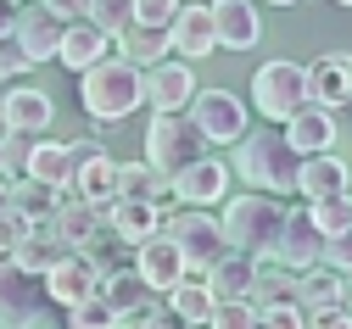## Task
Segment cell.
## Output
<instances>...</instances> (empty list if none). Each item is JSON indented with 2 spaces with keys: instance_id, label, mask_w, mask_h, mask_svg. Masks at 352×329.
Listing matches in <instances>:
<instances>
[{
  "instance_id": "d6986e66",
  "label": "cell",
  "mask_w": 352,
  "mask_h": 329,
  "mask_svg": "<svg viewBox=\"0 0 352 329\" xmlns=\"http://www.w3.org/2000/svg\"><path fill=\"white\" fill-rule=\"evenodd\" d=\"M212 34H218V51H252L263 39V17L252 0H212Z\"/></svg>"
},
{
  "instance_id": "836d02e7",
  "label": "cell",
  "mask_w": 352,
  "mask_h": 329,
  "mask_svg": "<svg viewBox=\"0 0 352 329\" xmlns=\"http://www.w3.org/2000/svg\"><path fill=\"white\" fill-rule=\"evenodd\" d=\"M285 302H296V273H291V268H269V273L257 268V279H252V307H285Z\"/></svg>"
},
{
  "instance_id": "484cf974",
  "label": "cell",
  "mask_w": 352,
  "mask_h": 329,
  "mask_svg": "<svg viewBox=\"0 0 352 329\" xmlns=\"http://www.w3.org/2000/svg\"><path fill=\"white\" fill-rule=\"evenodd\" d=\"M67 196H78V201H90V207L107 212L118 201V162L107 151H96L90 162H78V173L67 179Z\"/></svg>"
},
{
  "instance_id": "db71d44e",
  "label": "cell",
  "mask_w": 352,
  "mask_h": 329,
  "mask_svg": "<svg viewBox=\"0 0 352 329\" xmlns=\"http://www.w3.org/2000/svg\"><path fill=\"white\" fill-rule=\"evenodd\" d=\"M346 106H352V84H346Z\"/></svg>"
},
{
  "instance_id": "60d3db41",
  "label": "cell",
  "mask_w": 352,
  "mask_h": 329,
  "mask_svg": "<svg viewBox=\"0 0 352 329\" xmlns=\"http://www.w3.org/2000/svg\"><path fill=\"white\" fill-rule=\"evenodd\" d=\"M324 268H336V273H352V229H341V234H324V257H319Z\"/></svg>"
},
{
  "instance_id": "1f68e13d",
  "label": "cell",
  "mask_w": 352,
  "mask_h": 329,
  "mask_svg": "<svg viewBox=\"0 0 352 329\" xmlns=\"http://www.w3.org/2000/svg\"><path fill=\"white\" fill-rule=\"evenodd\" d=\"M168 179L151 162H118V201H162Z\"/></svg>"
},
{
  "instance_id": "52a82bcc",
  "label": "cell",
  "mask_w": 352,
  "mask_h": 329,
  "mask_svg": "<svg viewBox=\"0 0 352 329\" xmlns=\"http://www.w3.org/2000/svg\"><path fill=\"white\" fill-rule=\"evenodd\" d=\"M296 106H307V67H296L291 56L263 62L252 73V112L269 123H285Z\"/></svg>"
},
{
  "instance_id": "ffe728a7",
  "label": "cell",
  "mask_w": 352,
  "mask_h": 329,
  "mask_svg": "<svg viewBox=\"0 0 352 329\" xmlns=\"http://www.w3.org/2000/svg\"><path fill=\"white\" fill-rule=\"evenodd\" d=\"M280 134L291 139L302 157H314V151H336V112L307 101V106H296V112L280 123Z\"/></svg>"
},
{
  "instance_id": "e575fe53",
  "label": "cell",
  "mask_w": 352,
  "mask_h": 329,
  "mask_svg": "<svg viewBox=\"0 0 352 329\" xmlns=\"http://www.w3.org/2000/svg\"><path fill=\"white\" fill-rule=\"evenodd\" d=\"M67 329H123V318H118V307L96 291V296H84V302L67 307Z\"/></svg>"
},
{
  "instance_id": "8fae6325",
  "label": "cell",
  "mask_w": 352,
  "mask_h": 329,
  "mask_svg": "<svg viewBox=\"0 0 352 329\" xmlns=\"http://www.w3.org/2000/svg\"><path fill=\"white\" fill-rule=\"evenodd\" d=\"M324 257V229L314 223V212H285V223H280V240H274V262L280 268H291V273H302V268H314Z\"/></svg>"
},
{
  "instance_id": "277c9868",
  "label": "cell",
  "mask_w": 352,
  "mask_h": 329,
  "mask_svg": "<svg viewBox=\"0 0 352 329\" xmlns=\"http://www.w3.org/2000/svg\"><path fill=\"white\" fill-rule=\"evenodd\" d=\"M196 157H207V134L196 128V117L190 112H151V123H146V162L162 179H173Z\"/></svg>"
},
{
  "instance_id": "9c48e42d",
  "label": "cell",
  "mask_w": 352,
  "mask_h": 329,
  "mask_svg": "<svg viewBox=\"0 0 352 329\" xmlns=\"http://www.w3.org/2000/svg\"><path fill=\"white\" fill-rule=\"evenodd\" d=\"M185 112L207 134V146H235V139L246 134V101L230 95V89H196V101Z\"/></svg>"
},
{
  "instance_id": "bcb514c9",
  "label": "cell",
  "mask_w": 352,
  "mask_h": 329,
  "mask_svg": "<svg viewBox=\"0 0 352 329\" xmlns=\"http://www.w3.org/2000/svg\"><path fill=\"white\" fill-rule=\"evenodd\" d=\"M23 223H28V218H23L17 207H0V251H12V246H17V234H23Z\"/></svg>"
},
{
  "instance_id": "44dd1931",
  "label": "cell",
  "mask_w": 352,
  "mask_h": 329,
  "mask_svg": "<svg viewBox=\"0 0 352 329\" xmlns=\"http://www.w3.org/2000/svg\"><path fill=\"white\" fill-rule=\"evenodd\" d=\"M101 207H90V201H78V196H67V190H56V207H51V229H56V240L62 246H90L96 234H101Z\"/></svg>"
},
{
  "instance_id": "ab89813d",
  "label": "cell",
  "mask_w": 352,
  "mask_h": 329,
  "mask_svg": "<svg viewBox=\"0 0 352 329\" xmlns=\"http://www.w3.org/2000/svg\"><path fill=\"white\" fill-rule=\"evenodd\" d=\"M129 329H190V324L173 313L168 302H151L146 313H135V318H129Z\"/></svg>"
},
{
  "instance_id": "f6af8a7d",
  "label": "cell",
  "mask_w": 352,
  "mask_h": 329,
  "mask_svg": "<svg viewBox=\"0 0 352 329\" xmlns=\"http://www.w3.org/2000/svg\"><path fill=\"white\" fill-rule=\"evenodd\" d=\"M307 329H352L346 302H341V307H319V313H307Z\"/></svg>"
},
{
  "instance_id": "74e56055",
  "label": "cell",
  "mask_w": 352,
  "mask_h": 329,
  "mask_svg": "<svg viewBox=\"0 0 352 329\" xmlns=\"http://www.w3.org/2000/svg\"><path fill=\"white\" fill-rule=\"evenodd\" d=\"M90 23L107 28V34L129 28V23H135V0H90Z\"/></svg>"
},
{
  "instance_id": "5bb4252c",
  "label": "cell",
  "mask_w": 352,
  "mask_h": 329,
  "mask_svg": "<svg viewBox=\"0 0 352 329\" xmlns=\"http://www.w3.org/2000/svg\"><path fill=\"white\" fill-rule=\"evenodd\" d=\"M168 51L179 56V62H207L212 51H218V34H212V12L207 6H179L173 12V23H168Z\"/></svg>"
},
{
  "instance_id": "4fadbf2b",
  "label": "cell",
  "mask_w": 352,
  "mask_h": 329,
  "mask_svg": "<svg viewBox=\"0 0 352 329\" xmlns=\"http://www.w3.org/2000/svg\"><path fill=\"white\" fill-rule=\"evenodd\" d=\"M0 123L12 134H45L56 123V101L39 84H12L6 95H0Z\"/></svg>"
},
{
  "instance_id": "9f6ffc18",
  "label": "cell",
  "mask_w": 352,
  "mask_h": 329,
  "mask_svg": "<svg viewBox=\"0 0 352 329\" xmlns=\"http://www.w3.org/2000/svg\"><path fill=\"white\" fill-rule=\"evenodd\" d=\"M34 329H51V324H34Z\"/></svg>"
},
{
  "instance_id": "f5cc1de1",
  "label": "cell",
  "mask_w": 352,
  "mask_h": 329,
  "mask_svg": "<svg viewBox=\"0 0 352 329\" xmlns=\"http://www.w3.org/2000/svg\"><path fill=\"white\" fill-rule=\"evenodd\" d=\"M346 313H352V285H346Z\"/></svg>"
},
{
  "instance_id": "8992f818",
  "label": "cell",
  "mask_w": 352,
  "mask_h": 329,
  "mask_svg": "<svg viewBox=\"0 0 352 329\" xmlns=\"http://www.w3.org/2000/svg\"><path fill=\"white\" fill-rule=\"evenodd\" d=\"M162 234L185 251V268H190V273H207L218 257L230 251L224 223L212 218V207H179V212H162Z\"/></svg>"
},
{
  "instance_id": "f35d334b",
  "label": "cell",
  "mask_w": 352,
  "mask_h": 329,
  "mask_svg": "<svg viewBox=\"0 0 352 329\" xmlns=\"http://www.w3.org/2000/svg\"><path fill=\"white\" fill-rule=\"evenodd\" d=\"M257 329H307V307L285 302V307H257Z\"/></svg>"
},
{
  "instance_id": "83f0119b",
  "label": "cell",
  "mask_w": 352,
  "mask_h": 329,
  "mask_svg": "<svg viewBox=\"0 0 352 329\" xmlns=\"http://www.w3.org/2000/svg\"><path fill=\"white\" fill-rule=\"evenodd\" d=\"M112 39H118V56L135 62V67H157L162 56H173V51H168V28H151V23H129V28H118Z\"/></svg>"
},
{
  "instance_id": "4316f807",
  "label": "cell",
  "mask_w": 352,
  "mask_h": 329,
  "mask_svg": "<svg viewBox=\"0 0 352 329\" xmlns=\"http://www.w3.org/2000/svg\"><path fill=\"white\" fill-rule=\"evenodd\" d=\"M101 296L118 307V318H123V324L135 318V313H146V307L157 302V291H151L146 279L135 273V262H129V268H112V273H101Z\"/></svg>"
},
{
  "instance_id": "2e32d148",
  "label": "cell",
  "mask_w": 352,
  "mask_h": 329,
  "mask_svg": "<svg viewBox=\"0 0 352 329\" xmlns=\"http://www.w3.org/2000/svg\"><path fill=\"white\" fill-rule=\"evenodd\" d=\"M135 273L146 279V285H151L157 296H168V291L179 285V279H185L190 268H185V251H179V246H173L168 234L157 229L151 240H140V246H135Z\"/></svg>"
},
{
  "instance_id": "6da1fadb",
  "label": "cell",
  "mask_w": 352,
  "mask_h": 329,
  "mask_svg": "<svg viewBox=\"0 0 352 329\" xmlns=\"http://www.w3.org/2000/svg\"><path fill=\"white\" fill-rule=\"evenodd\" d=\"M296 168H302V151L274 128H257V134L246 128L230 157V173L246 179V190H269V196H296Z\"/></svg>"
},
{
  "instance_id": "816d5d0a",
  "label": "cell",
  "mask_w": 352,
  "mask_h": 329,
  "mask_svg": "<svg viewBox=\"0 0 352 329\" xmlns=\"http://www.w3.org/2000/svg\"><path fill=\"white\" fill-rule=\"evenodd\" d=\"M269 6H302V0H269Z\"/></svg>"
},
{
  "instance_id": "f1b7e54d",
  "label": "cell",
  "mask_w": 352,
  "mask_h": 329,
  "mask_svg": "<svg viewBox=\"0 0 352 329\" xmlns=\"http://www.w3.org/2000/svg\"><path fill=\"white\" fill-rule=\"evenodd\" d=\"M257 257L252 251H224V257H218L212 268H207V285H212V296H252V279H257Z\"/></svg>"
},
{
  "instance_id": "7c38bea8",
  "label": "cell",
  "mask_w": 352,
  "mask_h": 329,
  "mask_svg": "<svg viewBox=\"0 0 352 329\" xmlns=\"http://www.w3.org/2000/svg\"><path fill=\"white\" fill-rule=\"evenodd\" d=\"M168 196L179 201V207H212V201L230 196V168L212 162V157H196L190 168H179V173L168 179Z\"/></svg>"
},
{
  "instance_id": "5b68a950",
  "label": "cell",
  "mask_w": 352,
  "mask_h": 329,
  "mask_svg": "<svg viewBox=\"0 0 352 329\" xmlns=\"http://www.w3.org/2000/svg\"><path fill=\"white\" fill-rule=\"evenodd\" d=\"M51 291H45V273H28L23 262H12L0 251V329H34L51 318Z\"/></svg>"
},
{
  "instance_id": "cb8c5ba5",
  "label": "cell",
  "mask_w": 352,
  "mask_h": 329,
  "mask_svg": "<svg viewBox=\"0 0 352 329\" xmlns=\"http://www.w3.org/2000/svg\"><path fill=\"white\" fill-rule=\"evenodd\" d=\"M101 218H107V229L118 234V240L135 251L140 240H151V234L162 229V201H112Z\"/></svg>"
},
{
  "instance_id": "c3c4849f",
  "label": "cell",
  "mask_w": 352,
  "mask_h": 329,
  "mask_svg": "<svg viewBox=\"0 0 352 329\" xmlns=\"http://www.w3.org/2000/svg\"><path fill=\"white\" fill-rule=\"evenodd\" d=\"M17 6H23V0H0V39H12V23H17Z\"/></svg>"
},
{
  "instance_id": "30bf717a",
  "label": "cell",
  "mask_w": 352,
  "mask_h": 329,
  "mask_svg": "<svg viewBox=\"0 0 352 329\" xmlns=\"http://www.w3.org/2000/svg\"><path fill=\"white\" fill-rule=\"evenodd\" d=\"M62 17L45 6V0H23L17 6V23H12V39L28 62H56V45H62Z\"/></svg>"
},
{
  "instance_id": "681fc988",
  "label": "cell",
  "mask_w": 352,
  "mask_h": 329,
  "mask_svg": "<svg viewBox=\"0 0 352 329\" xmlns=\"http://www.w3.org/2000/svg\"><path fill=\"white\" fill-rule=\"evenodd\" d=\"M0 173H6V134H0ZM12 179V173H6Z\"/></svg>"
},
{
  "instance_id": "9a60e30c",
  "label": "cell",
  "mask_w": 352,
  "mask_h": 329,
  "mask_svg": "<svg viewBox=\"0 0 352 329\" xmlns=\"http://www.w3.org/2000/svg\"><path fill=\"white\" fill-rule=\"evenodd\" d=\"M45 291H51L56 307H73V302H84V296L101 291V268L84 257V251H62V257L45 268Z\"/></svg>"
},
{
  "instance_id": "d6a6232c",
  "label": "cell",
  "mask_w": 352,
  "mask_h": 329,
  "mask_svg": "<svg viewBox=\"0 0 352 329\" xmlns=\"http://www.w3.org/2000/svg\"><path fill=\"white\" fill-rule=\"evenodd\" d=\"M6 207H17L23 218H39V212H51V207H56V190H51V184H39L34 173H17V179H12V190H6Z\"/></svg>"
},
{
  "instance_id": "f546056e",
  "label": "cell",
  "mask_w": 352,
  "mask_h": 329,
  "mask_svg": "<svg viewBox=\"0 0 352 329\" xmlns=\"http://www.w3.org/2000/svg\"><path fill=\"white\" fill-rule=\"evenodd\" d=\"M296 302H302L307 313H319V307H341V302H346L341 273H336V268H324V262L302 268V273H296Z\"/></svg>"
},
{
  "instance_id": "11a10c76",
  "label": "cell",
  "mask_w": 352,
  "mask_h": 329,
  "mask_svg": "<svg viewBox=\"0 0 352 329\" xmlns=\"http://www.w3.org/2000/svg\"><path fill=\"white\" fill-rule=\"evenodd\" d=\"M336 6H352V0H336Z\"/></svg>"
},
{
  "instance_id": "ac0fdd59",
  "label": "cell",
  "mask_w": 352,
  "mask_h": 329,
  "mask_svg": "<svg viewBox=\"0 0 352 329\" xmlns=\"http://www.w3.org/2000/svg\"><path fill=\"white\" fill-rule=\"evenodd\" d=\"M352 190V168L330 151H314V157H302L296 168V196L314 207V201H330V196H346Z\"/></svg>"
},
{
  "instance_id": "4dcf8cb0",
  "label": "cell",
  "mask_w": 352,
  "mask_h": 329,
  "mask_svg": "<svg viewBox=\"0 0 352 329\" xmlns=\"http://www.w3.org/2000/svg\"><path fill=\"white\" fill-rule=\"evenodd\" d=\"M212 302H218V296H212V285H207V273H185L179 285L168 291V307L179 313V318H185L190 329H201V324H207V313H212Z\"/></svg>"
},
{
  "instance_id": "8d00e7d4",
  "label": "cell",
  "mask_w": 352,
  "mask_h": 329,
  "mask_svg": "<svg viewBox=\"0 0 352 329\" xmlns=\"http://www.w3.org/2000/svg\"><path fill=\"white\" fill-rule=\"evenodd\" d=\"M307 212H314V223H319L324 234H341V229H352V196H330V201H314Z\"/></svg>"
},
{
  "instance_id": "d4e9b609",
  "label": "cell",
  "mask_w": 352,
  "mask_h": 329,
  "mask_svg": "<svg viewBox=\"0 0 352 329\" xmlns=\"http://www.w3.org/2000/svg\"><path fill=\"white\" fill-rule=\"evenodd\" d=\"M352 84V56L346 51H324L319 62H307V101L314 106H341Z\"/></svg>"
},
{
  "instance_id": "7bdbcfd3",
  "label": "cell",
  "mask_w": 352,
  "mask_h": 329,
  "mask_svg": "<svg viewBox=\"0 0 352 329\" xmlns=\"http://www.w3.org/2000/svg\"><path fill=\"white\" fill-rule=\"evenodd\" d=\"M34 62L17 51V39H0V84H6V78H23Z\"/></svg>"
},
{
  "instance_id": "d590c367",
  "label": "cell",
  "mask_w": 352,
  "mask_h": 329,
  "mask_svg": "<svg viewBox=\"0 0 352 329\" xmlns=\"http://www.w3.org/2000/svg\"><path fill=\"white\" fill-rule=\"evenodd\" d=\"M201 329H257V307H252V296H218Z\"/></svg>"
},
{
  "instance_id": "e0dca14e",
  "label": "cell",
  "mask_w": 352,
  "mask_h": 329,
  "mask_svg": "<svg viewBox=\"0 0 352 329\" xmlns=\"http://www.w3.org/2000/svg\"><path fill=\"white\" fill-rule=\"evenodd\" d=\"M196 101V73H190V62H157V67H146V106L151 112H185Z\"/></svg>"
},
{
  "instance_id": "603a6c76",
  "label": "cell",
  "mask_w": 352,
  "mask_h": 329,
  "mask_svg": "<svg viewBox=\"0 0 352 329\" xmlns=\"http://www.w3.org/2000/svg\"><path fill=\"white\" fill-rule=\"evenodd\" d=\"M62 251H73V246H62V240H56V229H51V212H39V218H28V223H23L17 246H12L6 257H12V262H23L28 273H45V268H51Z\"/></svg>"
},
{
  "instance_id": "7a4b0ae2",
  "label": "cell",
  "mask_w": 352,
  "mask_h": 329,
  "mask_svg": "<svg viewBox=\"0 0 352 329\" xmlns=\"http://www.w3.org/2000/svg\"><path fill=\"white\" fill-rule=\"evenodd\" d=\"M78 101H84V112H90L96 123H123L135 106H146V67H135V62H112V56H101V62H90L78 73Z\"/></svg>"
},
{
  "instance_id": "ee69618b",
  "label": "cell",
  "mask_w": 352,
  "mask_h": 329,
  "mask_svg": "<svg viewBox=\"0 0 352 329\" xmlns=\"http://www.w3.org/2000/svg\"><path fill=\"white\" fill-rule=\"evenodd\" d=\"M28 146H34V134H12V128H6V173H12V179L28 168Z\"/></svg>"
},
{
  "instance_id": "b9f144b4",
  "label": "cell",
  "mask_w": 352,
  "mask_h": 329,
  "mask_svg": "<svg viewBox=\"0 0 352 329\" xmlns=\"http://www.w3.org/2000/svg\"><path fill=\"white\" fill-rule=\"evenodd\" d=\"M185 0H135V23H151V28H168L173 12H179Z\"/></svg>"
},
{
  "instance_id": "7402d4cb",
  "label": "cell",
  "mask_w": 352,
  "mask_h": 329,
  "mask_svg": "<svg viewBox=\"0 0 352 329\" xmlns=\"http://www.w3.org/2000/svg\"><path fill=\"white\" fill-rule=\"evenodd\" d=\"M112 51V34L107 28H96L90 17H73L67 28H62V45H56V62L67 67V73H84L90 62H101Z\"/></svg>"
},
{
  "instance_id": "ba28073f",
  "label": "cell",
  "mask_w": 352,
  "mask_h": 329,
  "mask_svg": "<svg viewBox=\"0 0 352 329\" xmlns=\"http://www.w3.org/2000/svg\"><path fill=\"white\" fill-rule=\"evenodd\" d=\"M96 151H107L101 139H45V134H34L23 173H34L39 184H51V190H67V179L78 173V162H90Z\"/></svg>"
},
{
  "instance_id": "3957f363",
  "label": "cell",
  "mask_w": 352,
  "mask_h": 329,
  "mask_svg": "<svg viewBox=\"0 0 352 329\" xmlns=\"http://www.w3.org/2000/svg\"><path fill=\"white\" fill-rule=\"evenodd\" d=\"M218 223H224V240H230L235 251H252V257L263 262V257H274L285 207H280V196H269V190H246V196H230V201H224Z\"/></svg>"
},
{
  "instance_id": "f907efd6",
  "label": "cell",
  "mask_w": 352,
  "mask_h": 329,
  "mask_svg": "<svg viewBox=\"0 0 352 329\" xmlns=\"http://www.w3.org/2000/svg\"><path fill=\"white\" fill-rule=\"evenodd\" d=\"M6 190H12V179H6V173H0V207H6Z\"/></svg>"
},
{
  "instance_id": "7dc6e473",
  "label": "cell",
  "mask_w": 352,
  "mask_h": 329,
  "mask_svg": "<svg viewBox=\"0 0 352 329\" xmlns=\"http://www.w3.org/2000/svg\"><path fill=\"white\" fill-rule=\"evenodd\" d=\"M45 6H51L62 23H73V17H90V0H45Z\"/></svg>"
}]
</instances>
